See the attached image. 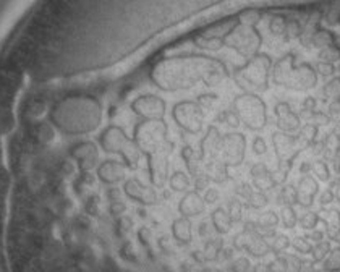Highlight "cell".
Here are the masks:
<instances>
[{
	"label": "cell",
	"instance_id": "1",
	"mask_svg": "<svg viewBox=\"0 0 340 272\" xmlns=\"http://www.w3.org/2000/svg\"><path fill=\"white\" fill-rule=\"evenodd\" d=\"M220 65L206 57H180L159 64L154 68L152 78L159 88L175 91L190 88L201 79L211 83V79L220 76Z\"/></svg>",
	"mask_w": 340,
	"mask_h": 272
},
{
	"label": "cell",
	"instance_id": "2",
	"mask_svg": "<svg viewBox=\"0 0 340 272\" xmlns=\"http://www.w3.org/2000/svg\"><path fill=\"white\" fill-rule=\"evenodd\" d=\"M57 114V125L70 133H89L99 127L102 119L101 104L91 97L65 101L59 106Z\"/></svg>",
	"mask_w": 340,
	"mask_h": 272
},
{
	"label": "cell",
	"instance_id": "3",
	"mask_svg": "<svg viewBox=\"0 0 340 272\" xmlns=\"http://www.w3.org/2000/svg\"><path fill=\"white\" fill-rule=\"evenodd\" d=\"M101 144L107 152L120 154L123 160H125L127 167H130V169H135L138 165L141 149L135 141L128 138L122 128L109 127L101 136Z\"/></svg>",
	"mask_w": 340,
	"mask_h": 272
},
{
	"label": "cell",
	"instance_id": "4",
	"mask_svg": "<svg viewBox=\"0 0 340 272\" xmlns=\"http://www.w3.org/2000/svg\"><path fill=\"white\" fill-rule=\"evenodd\" d=\"M135 143L147 156L172 144L167 141V127L162 120H146L135 130Z\"/></svg>",
	"mask_w": 340,
	"mask_h": 272
},
{
	"label": "cell",
	"instance_id": "5",
	"mask_svg": "<svg viewBox=\"0 0 340 272\" xmlns=\"http://www.w3.org/2000/svg\"><path fill=\"white\" fill-rule=\"evenodd\" d=\"M235 115L240 122H243L250 130H263L266 127V106L264 102L255 94H245L235 99L233 104Z\"/></svg>",
	"mask_w": 340,
	"mask_h": 272
},
{
	"label": "cell",
	"instance_id": "6",
	"mask_svg": "<svg viewBox=\"0 0 340 272\" xmlns=\"http://www.w3.org/2000/svg\"><path fill=\"white\" fill-rule=\"evenodd\" d=\"M174 119L183 130L198 133L203 127V110L195 102H180L174 107Z\"/></svg>",
	"mask_w": 340,
	"mask_h": 272
},
{
	"label": "cell",
	"instance_id": "7",
	"mask_svg": "<svg viewBox=\"0 0 340 272\" xmlns=\"http://www.w3.org/2000/svg\"><path fill=\"white\" fill-rule=\"evenodd\" d=\"M245 149H246V141L242 133H232L222 138L220 143V154H222V162L227 167L228 165H240L245 159Z\"/></svg>",
	"mask_w": 340,
	"mask_h": 272
},
{
	"label": "cell",
	"instance_id": "8",
	"mask_svg": "<svg viewBox=\"0 0 340 272\" xmlns=\"http://www.w3.org/2000/svg\"><path fill=\"white\" fill-rule=\"evenodd\" d=\"M268 70H269V59L266 57H256L251 64L243 68L240 73V78L243 79L246 84H250L255 89H266L268 84Z\"/></svg>",
	"mask_w": 340,
	"mask_h": 272
},
{
	"label": "cell",
	"instance_id": "9",
	"mask_svg": "<svg viewBox=\"0 0 340 272\" xmlns=\"http://www.w3.org/2000/svg\"><path fill=\"white\" fill-rule=\"evenodd\" d=\"M132 107L144 120H160L165 114V102L157 96H141Z\"/></svg>",
	"mask_w": 340,
	"mask_h": 272
},
{
	"label": "cell",
	"instance_id": "10",
	"mask_svg": "<svg viewBox=\"0 0 340 272\" xmlns=\"http://www.w3.org/2000/svg\"><path fill=\"white\" fill-rule=\"evenodd\" d=\"M272 144H274V149L279 160H288V159L293 160L298 151L303 149L298 136H292L285 132H277L272 135Z\"/></svg>",
	"mask_w": 340,
	"mask_h": 272
},
{
	"label": "cell",
	"instance_id": "11",
	"mask_svg": "<svg viewBox=\"0 0 340 272\" xmlns=\"http://www.w3.org/2000/svg\"><path fill=\"white\" fill-rule=\"evenodd\" d=\"M170 147H165V149L149 154V174H151V180L156 187H162L167 180V170H169L167 156L170 152Z\"/></svg>",
	"mask_w": 340,
	"mask_h": 272
},
{
	"label": "cell",
	"instance_id": "12",
	"mask_svg": "<svg viewBox=\"0 0 340 272\" xmlns=\"http://www.w3.org/2000/svg\"><path fill=\"white\" fill-rule=\"evenodd\" d=\"M125 195L132 200L143 203V204H154L157 201V195L152 188L146 187L136 178H130L125 183Z\"/></svg>",
	"mask_w": 340,
	"mask_h": 272
},
{
	"label": "cell",
	"instance_id": "13",
	"mask_svg": "<svg viewBox=\"0 0 340 272\" xmlns=\"http://www.w3.org/2000/svg\"><path fill=\"white\" fill-rule=\"evenodd\" d=\"M275 117H277V125H279L280 132L293 133L300 128V119L287 102H280L275 106Z\"/></svg>",
	"mask_w": 340,
	"mask_h": 272
},
{
	"label": "cell",
	"instance_id": "14",
	"mask_svg": "<svg viewBox=\"0 0 340 272\" xmlns=\"http://www.w3.org/2000/svg\"><path fill=\"white\" fill-rule=\"evenodd\" d=\"M220 143H222V138L217 132V128H209L207 135L204 136L201 143V157L209 160V164L214 162L217 154L220 152Z\"/></svg>",
	"mask_w": 340,
	"mask_h": 272
},
{
	"label": "cell",
	"instance_id": "15",
	"mask_svg": "<svg viewBox=\"0 0 340 272\" xmlns=\"http://www.w3.org/2000/svg\"><path fill=\"white\" fill-rule=\"evenodd\" d=\"M97 174L104 183H119L125 177V165L119 160H106L99 167Z\"/></svg>",
	"mask_w": 340,
	"mask_h": 272
},
{
	"label": "cell",
	"instance_id": "16",
	"mask_svg": "<svg viewBox=\"0 0 340 272\" xmlns=\"http://www.w3.org/2000/svg\"><path fill=\"white\" fill-rule=\"evenodd\" d=\"M318 193V183L313 177L305 175L300 180L298 190H296V203L305 207H310L313 204L314 196Z\"/></svg>",
	"mask_w": 340,
	"mask_h": 272
},
{
	"label": "cell",
	"instance_id": "17",
	"mask_svg": "<svg viewBox=\"0 0 340 272\" xmlns=\"http://www.w3.org/2000/svg\"><path fill=\"white\" fill-rule=\"evenodd\" d=\"M180 212L183 217H193V215H200L204 212V198L198 195V191H190L180 201Z\"/></svg>",
	"mask_w": 340,
	"mask_h": 272
},
{
	"label": "cell",
	"instance_id": "18",
	"mask_svg": "<svg viewBox=\"0 0 340 272\" xmlns=\"http://www.w3.org/2000/svg\"><path fill=\"white\" fill-rule=\"evenodd\" d=\"M75 154L83 169H92L97 162V149H96V146L91 143H84L81 146H78Z\"/></svg>",
	"mask_w": 340,
	"mask_h": 272
},
{
	"label": "cell",
	"instance_id": "19",
	"mask_svg": "<svg viewBox=\"0 0 340 272\" xmlns=\"http://www.w3.org/2000/svg\"><path fill=\"white\" fill-rule=\"evenodd\" d=\"M172 233H174L175 240H178L180 243L191 242V237H193V232H191V222L187 217L177 219L174 224H172Z\"/></svg>",
	"mask_w": 340,
	"mask_h": 272
},
{
	"label": "cell",
	"instance_id": "20",
	"mask_svg": "<svg viewBox=\"0 0 340 272\" xmlns=\"http://www.w3.org/2000/svg\"><path fill=\"white\" fill-rule=\"evenodd\" d=\"M212 225L219 233H227L232 227V219L225 209H215L212 212Z\"/></svg>",
	"mask_w": 340,
	"mask_h": 272
},
{
	"label": "cell",
	"instance_id": "21",
	"mask_svg": "<svg viewBox=\"0 0 340 272\" xmlns=\"http://www.w3.org/2000/svg\"><path fill=\"white\" fill-rule=\"evenodd\" d=\"M250 253L251 256H255V258H261V256H266L268 253L271 251V246L269 243L266 242L264 237H261V235H256L255 240L251 242V245L248 246V250H246Z\"/></svg>",
	"mask_w": 340,
	"mask_h": 272
},
{
	"label": "cell",
	"instance_id": "22",
	"mask_svg": "<svg viewBox=\"0 0 340 272\" xmlns=\"http://www.w3.org/2000/svg\"><path fill=\"white\" fill-rule=\"evenodd\" d=\"M224 248V242H222L220 238H212L209 240L204 246V258L207 259V261H212V259H217L219 258V253Z\"/></svg>",
	"mask_w": 340,
	"mask_h": 272
},
{
	"label": "cell",
	"instance_id": "23",
	"mask_svg": "<svg viewBox=\"0 0 340 272\" xmlns=\"http://www.w3.org/2000/svg\"><path fill=\"white\" fill-rule=\"evenodd\" d=\"M316 136H318V127L313 125V123H308V125L303 127V130L298 135V139L301 146H311L314 141H316Z\"/></svg>",
	"mask_w": 340,
	"mask_h": 272
},
{
	"label": "cell",
	"instance_id": "24",
	"mask_svg": "<svg viewBox=\"0 0 340 272\" xmlns=\"http://www.w3.org/2000/svg\"><path fill=\"white\" fill-rule=\"evenodd\" d=\"M280 220L285 228H293L296 225V222H298V215H296L295 209L292 206H282Z\"/></svg>",
	"mask_w": 340,
	"mask_h": 272
},
{
	"label": "cell",
	"instance_id": "25",
	"mask_svg": "<svg viewBox=\"0 0 340 272\" xmlns=\"http://www.w3.org/2000/svg\"><path fill=\"white\" fill-rule=\"evenodd\" d=\"M277 203L280 206H292L296 203V190L293 187H283L277 195Z\"/></svg>",
	"mask_w": 340,
	"mask_h": 272
},
{
	"label": "cell",
	"instance_id": "26",
	"mask_svg": "<svg viewBox=\"0 0 340 272\" xmlns=\"http://www.w3.org/2000/svg\"><path fill=\"white\" fill-rule=\"evenodd\" d=\"M188 187H190V180L183 172H175L170 177V188L174 191H185Z\"/></svg>",
	"mask_w": 340,
	"mask_h": 272
},
{
	"label": "cell",
	"instance_id": "27",
	"mask_svg": "<svg viewBox=\"0 0 340 272\" xmlns=\"http://www.w3.org/2000/svg\"><path fill=\"white\" fill-rule=\"evenodd\" d=\"M246 201H248V206L253 209H261L264 207L266 204H268V198L263 193V191H253V193L246 198Z\"/></svg>",
	"mask_w": 340,
	"mask_h": 272
},
{
	"label": "cell",
	"instance_id": "28",
	"mask_svg": "<svg viewBox=\"0 0 340 272\" xmlns=\"http://www.w3.org/2000/svg\"><path fill=\"white\" fill-rule=\"evenodd\" d=\"M272 238H274V240H272V243L269 246H271L272 251L277 253V255H279V253H282V251H285L288 246H290V240L285 237V235H277L275 233Z\"/></svg>",
	"mask_w": 340,
	"mask_h": 272
},
{
	"label": "cell",
	"instance_id": "29",
	"mask_svg": "<svg viewBox=\"0 0 340 272\" xmlns=\"http://www.w3.org/2000/svg\"><path fill=\"white\" fill-rule=\"evenodd\" d=\"M311 169H313V174L316 175L319 180H323V182L329 180V177H331L329 169H327V165L323 162V160H316V162L311 165Z\"/></svg>",
	"mask_w": 340,
	"mask_h": 272
},
{
	"label": "cell",
	"instance_id": "30",
	"mask_svg": "<svg viewBox=\"0 0 340 272\" xmlns=\"http://www.w3.org/2000/svg\"><path fill=\"white\" fill-rule=\"evenodd\" d=\"M318 224V214L316 212H306L301 215L300 219V227L305 228V230H310V228H314Z\"/></svg>",
	"mask_w": 340,
	"mask_h": 272
},
{
	"label": "cell",
	"instance_id": "31",
	"mask_svg": "<svg viewBox=\"0 0 340 272\" xmlns=\"http://www.w3.org/2000/svg\"><path fill=\"white\" fill-rule=\"evenodd\" d=\"M269 175H271V172L264 162H256L251 167V178L253 180H258V178H264V177H269Z\"/></svg>",
	"mask_w": 340,
	"mask_h": 272
},
{
	"label": "cell",
	"instance_id": "32",
	"mask_svg": "<svg viewBox=\"0 0 340 272\" xmlns=\"http://www.w3.org/2000/svg\"><path fill=\"white\" fill-rule=\"evenodd\" d=\"M324 269L326 272H336L340 271V251H334L331 258L327 259L326 264H324Z\"/></svg>",
	"mask_w": 340,
	"mask_h": 272
},
{
	"label": "cell",
	"instance_id": "33",
	"mask_svg": "<svg viewBox=\"0 0 340 272\" xmlns=\"http://www.w3.org/2000/svg\"><path fill=\"white\" fill-rule=\"evenodd\" d=\"M292 246H293L296 251L303 253V255H305V253H310L313 250L310 242H308V238H305V237H295L292 240Z\"/></svg>",
	"mask_w": 340,
	"mask_h": 272
},
{
	"label": "cell",
	"instance_id": "34",
	"mask_svg": "<svg viewBox=\"0 0 340 272\" xmlns=\"http://www.w3.org/2000/svg\"><path fill=\"white\" fill-rule=\"evenodd\" d=\"M227 212H228V215H230L232 222H238L240 219H242V204H240L237 200L230 201Z\"/></svg>",
	"mask_w": 340,
	"mask_h": 272
},
{
	"label": "cell",
	"instance_id": "35",
	"mask_svg": "<svg viewBox=\"0 0 340 272\" xmlns=\"http://www.w3.org/2000/svg\"><path fill=\"white\" fill-rule=\"evenodd\" d=\"M251 269V264L246 258H238L235 259V261L232 263L230 266V271L232 272H250Z\"/></svg>",
	"mask_w": 340,
	"mask_h": 272
},
{
	"label": "cell",
	"instance_id": "36",
	"mask_svg": "<svg viewBox=\"0 0 340 272\" xmlns=\"http://www.w3.org/2000/svg\"><path fill=\"white\" fill-rule=\"evenodd\" d=\"M313 251V258H314V261H321V259H324L326 255L329 253V245L324 243V242H319L314 248L311 250Z\"/></svg>",
	"mask_w": 340,
	"mask_h": 272
},
{
	"label": "cell",
	"instance_id": "37",
	"mask_svg": "<svg viewBox=\"0 0 340 272\" xmlns=\"http://www.w3.org/2000/svg\"><path fill=\"white\" fill-rule=\"evenodd\" d=\"M253 149L258 154V156H261V154H266L268 151V146H266V141L261 138V136H256L255 141H253Z\"/></svg>",
	"mask_w": 340,
	"mask_h": 272
},
{
	"label": "cell",
	"instance_id": "38",
	"mask_svg": "<svg viewBox=\"0 0 340 272\" xmlns=\"http://www.w3.org/2000/svg\"><path fill=\"white\" fill-rule=\"evenodd\" d=\"M327 92H329L331 97H339L340 96V79H336V81H332L329 86H327Z\"/></svg>",
	"mask_w": 340,
	"mask_h": 272
},
{
	"label": "cell",
	"instance_id": "39",
	"mask_svg": "<svg viewBox=\"0 0 340 272\" xmlns=\"http://www.w3.org/2000/svg\"><path fill=\"white\" fill-rule=\"evenodd\" d=\"M219 200V191L215 188H211L206 191V195H204V203H215Z\"/></svg>",
	"mask_w": 340,
	"mask_h": 272
},
{
	"label": "cell",
	"instance_id": "40",
	"mask_svg": "<svg viewBox=\"0 0 340 272\" xmlns=\"http://www.w3.org/2000/svg\"><path fill=\"white\" fill-rule=\"evenodd\" d=\"M329 114H331V117H332L334 120L340 122V102H337V104H332L331 109H329Z\"/></svg>",
	"mask_w": 340,
	"mask_h": 272
},
{
	"label": "cell",
	"instance_id": "41",
	"mask_svg": "<svg viewBox=\"0 0 340 272\" xmlns=\"http://www.w3.org/2000/svg\"><path fill=\"white\" fill-rule=\"evenodd\" d=\"M207 183H209V178H207V177H204V175H200V177H198V180H196V185H195V187H196L198 191H201V190H204V188L207 187Z\"/></svg>",
	"mask_w": 340,
	"mask_h": 272
},
{
	"label": "cell",
	"instance_id": "42",
	"mask_svg": "<svg viewBox=\"0 0 340 272\" xmlns=\"http://www.w3.org/2000/svg\"><path fill=\"white\" fill-rule=\"evenodd\" d=\"M253 272H272V266L271 264H263L259 263L255 266V269H253Z\"/></svg>",
	"mask_w": 340,
	"mask_h": 272
},
{
	"label": "cell",
	"instance_id": "43",
	"mask_svg": "<svg viewBox=\"0 0 340 272\" xmlns=\"http://www.w3.org/2000/svg\"><path fill=\"white\" fill-rule=\"evenodd\" d=\"M332 193H331V191H326V193L323 195V196H321V204H327V203H331L332 201Z\"/></svg>",
	"mask_w": 340,
	"mask_h": 272
},
{
	"label": "cell",
	"instance_id": "44",
	"mask_svg": "<svg viewBox=\"0 0 340 272\" xmlns=\"http://www.w3.org/2000/svg\"><path fill=\"white\" fill-rule=\"evenodd\" d=\"M209 233V225H207V222H203V224L200 225V235H207Z\"/></svg>",
	"mask_w": 340,
	"mask_h": 272
},
{
	"label": "cell",
	"instance_id": "45",
	"mask_svg": "<svg viewBox=\"0 0 340 272\" xmlns=\"http://www.w3.org/2000/svg\"><path fill=\"white\" fill-rule=\"evenodd\" d=\"M310 238L314 240L316 243H319V242H321V238H323V233H321V232H313V233L310 235Z\"/></svg>",
	"mask_w": 340,
	"mask_h": 272
},
{
	"label": "cell",
	"instance_id": "46",
	"mask_svg": "<svg viewBox=\"0 0 340 272\" xmlns=\"http://www.w3.org/2000/svg\"><path fill=\"white\" fill-rule=\"evenodd\" d=\"M206 272H219V271H217V269H212V271H211V269H207Z\"/></svg>",
	"mask_w": 340,
	"mask_h": 272
}]
</instances>
